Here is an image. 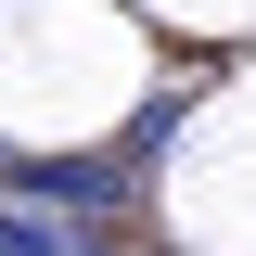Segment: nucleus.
<instances>
[{
	"label": "nucleus",
	"mask_w": 256,
	"mask_h": 256,
	"mask_svg": "<svg viewBox=\"0 0 256 256\" xmlns=\"http://www.w3.org/2000/svg\"><path fill=\"white\" fill-rule=\"evenodd\" d=\"M128 180H141L128 141H116V154H26V166H13L26 205H90V218H102V205H128Z\"/></svg>",
	"instance_id": "1"
},
{
	"label": "nucleus",
	"mask_w": 256,
	"mask_h": 256,
	"mask_svg": "<svg viewBox=\"0 0 256 256\" xmlns=\"http://www.w3.org/2000/svg\"><path fill=\"white\" fill-rule=\"evenodd\" d=\"M0 256H90V244H77V230H38V218L0 205Z\"/></svg>",
	"instance_id": "2"
},
{
	"label": "nucleus",
	"mask_w": 256,
	"mask_h": 256,
	"mask_svg": "<svg viewBox=\"0 0 256 256\" xmlns=\"http://www.w3.org/2000/svg\"><path fill=\"white\" fill-rule=\"evenodd\" d=\"M166 141H180V90H166V102H141V116H128V154H141V166H154Z\"/></svg>",
	"instance_id": "3"
}]
</instances>
